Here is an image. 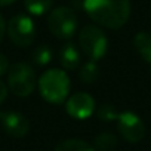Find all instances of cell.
Returning a JSON list of instances; mask_svg holds the SVG:
<instances>
[{"instance_id": "18", "label": "cell", "mask_w": 151, "mask_h": 151, "mask_svg": "<svg viewBox=\"0 0 151 151\" xmlns=\"http://www.w3.org/2000/svg\"><path fill=\"white\" fill-rule=\"evenodd\" d=\"M9 59L3 55V53H0V76H3L9 71Z\"/></svg>"}, {"instance_id": "21", "label": "cell", "mask_w": 151, "mask_h": 151, "mask_svg": "<svg viewBox=\"0 0 151 151\" xmlns=\"http://www.w3.org/2000/svg\"><path fill=\"white\" fill-rule=\"evenodd\" d=\"M15 2V0H0V6H9Z\"/></svg>"}, {"instance_id": "4", "label": "cell", "mask_w": 151, "mask_h": 151, "mask_svg": "<svg viewBox=\"0 0 151 151\" xmlns=\"http://www.w3.org/2000/svg\"><path fill=\"white\" fill-rule=\"evenodd\" d=\"M79 43L83 53L91 61H99L105 56L108 40L105 33L96 25H85L79 33Z\"/></svg>"}, {"instance_id": "7", "label": "cell", "mask_w": 151, "mask_h": 151, "mask_svg": "<svg viewBox=\"0 0 151 151\" xmlns=\"http://www.w3.org/2000/svg\"><path fill=\"white\" fill-rule=\"evenodd\" d=\"M117 129L123 139L127 142H139L145 136V124L142 119L133 111H123L119 113L117 117Z\"/></svg>"}, {"instance_id": "16", "label": "cell", "mask_w": 151, "mask_h": 151, "mask_svg": "<svg viewBox=\"0 0 151 151\" xmlns=\"http://www.w3.org/2000/svg\"><path fill=\"white\" fill-rule=\"evenodd\" d=\"M31 59L37 67H45L52 61V49L47 45H40V46L34 47V50L31 53Z\"/></svg>"}, {"instance_id": "14", "label": "cell", "mask_w": 151, "mask_h": 151, "mask_svg": "<svg viewBox=\"0 0 151 151\" xmlns=\"http://www.w3.org/2000/svg\"><path fill=\"white\" fill-rule=\"evenodd\" d=\"M25 9L34 17H42L52 9L53 0H24Z\"/></svg>"}, {"instance_id": "8", "label": "cell", "mask_w": 151, "mask_h": 151, "mask_svg": "<svg viewBox=\"0 0 151 151\" xmlns=\"http://www.w3.org/2000/svg\"><path fill=\"white\" fill-rule=\"evenodd\" d=\"M65 110L76 120H86L93 114L95 99L86 92H77L65 101Z\"/></svg>"}, {"instance_id": "15", "label": "cell", "mask_w": 151, "mask_h": 151, "mask_svg": "<svg viewBox=\"0 0 151 151\" xmlns=\"http://www.w3.org/2000/svg\"><path fill=\"white\" fill-rule=\"evenodd\" d=\"M117 147V139L113 133H99L93 141V148L98 151H113Z\"/></svg>"}, {"instance_id": "10", "label": "cell", "mask_w": 151, "mask_h": 151, "mask_svg": "<svg viewBox=\"0 0 151 151\" xmlns=\"http://www.w3.org/2000/svg\"><path fill=\"white\" fill-rule=\"evenodd\" d=\"M59 64L65 70H76L80 67V52L73 43H65L59 50Z\"/></svg>"}, {"instance_id": "3", "label": "cell", "mask_w": 151, "mask_h": 151, "mask_svg": "<svg viewBox=\"0 0 151 151\" xmlns=\"http://www.w3.org/2000/svg\"><path fill=\"white\" fill-rule=\"evenodd\" d=\"M8 88L17 96H30L36 88L34 68L27 62H17L11 65L8 71Z\"/></svg>"}, {"instance_id": "13", "label": "cell", "mask_w": 151, "mask_h": 151, "mask_svg": "<svg viewBox=\"0 0 151 151\" xmlns=\"http://www.w3.org/2000/svg\"><path fill=\"white\" fill-rule=\"evenodd\" d=\"M98 77H99V68H98L95 61H89V62L83 64L80 67V70H79V79L85 85L95 83Z\"/></svg>"}, {"instance_id": "11", "label": "cell", "mask_w": 151, "mask_h": 151, "mask_svg": "<svg viewBox=\"0 0 151 151\" xmlns=\"http://www.w3.org/2000/svg\"><path fill=\"white\" fill-rule=\"evenodd\" d=\"M133 46L139 56L151 65V34L147 31H139L133 37Z\"/></svg>"}, {"instance_id": "20", "label": "cell", "mask_w": 151, "mask_h": 151, "mask_svg": "<svg viewBox=\"0 0 151 151\" xmlns=\"http://www.w3.org/2000/svg\"><path fill=\"white\" fill-rule=\"evenodd\" d=\"M6 21H5V18H3V15L0 14V42L3 40V37H5V33H6Z\"/></svg>"}, {"instance_id": "12", "label": "cell", "mask_w": 151, "mask_h": 151, "mask_svg": "<svg viewBox=\"0 0 151 151\" xmlns=\"http://www.w3.org/2000/svg\"><path fill=\"white\" fill-rule=\"evenodd\" d=\"M55 151H95V148L92 147V144H89L85 139L71 138L61 141L55 147Z\"/></svg>"}, {"instance_id": "19", "label": "cell", "mask_w": 151, "mask_h": 151, "mask_svg": "<svg viewBox=\"0 0 151 151\" xmlns=\"http://www.w3.org/2000/svg\"><path fill=\"white\" fill-rule=\"evenodd\" d=\"M6 96H8V86L0 80V104L6 99Z\"/></svg>"}, {"instance_id": "2", "label": "cell", "mask_w": 151, "mask_h": 151, "mask_svg": "<svg viewBox=\"0 0 151 151\" xmlns=\"http://www.w3.org/2000/svg\"><path fill=\"white\" fill-rule=\"evenodd\" d=\"M39 91L45 101L50 104L65 102L70 92V79L65 71L50 68L39 79Z\"/></svg>"}, {"instance_id": "6", "label": "cell", "mask_w": 151, "mask_h": 151, "mask_svg": "<svg viewBox=\"0 0 151 151\" xmlns=\"http://www.w3.org/2000/svg\"><path fill=\"white\" fill-rule=\"evenodd\" d=\"M6 31L12 43L19 47H28L36 37V25L33 19L28 15H22V14L11 18Z\"/></svg>"}, {"instance_id": "5", "label": "cell", "mask_w": 151, "mask_h": 151, "mask_svg": "<svg viewBox=\"0 0 151 151\" xmlns=\"http://www.w3.org/2000/svg\"><path fill=\"white\" fill-rule=\"evenodd\" d=\"M77 25H79L77 15L73 9L67 6H59L53 9L47 18V27L50 33L61 40L71 39L74 33L77 31Z\"/></svg>"}, {"instance_id": "1", "label": "cell", "mask_w": 151, "mask_h": 151, "mask_svg": "<svg viewBox=\"0 0 151 151\" xmlns=\"http://www.w3.org/2000/svg\"><path fill=\"white\" fill-rule=\"evenodd\" d=\"M83 9L96 24L119 30L130 17V0H83Z\"/></svg>"}, {"instance_id": "9", "label": "cell", "mask_w": 151, "mask_h": 151, "mask_svg": "<svg viewBox=\"0 0 151 151\" xmlns=\"http://www.w3.org/2000/svg\"><path fill=\"white\" fill-rule=\"evenodd\" d=\"M0 124L5 132L14 138H24L30 130L28 119L18 111H2L0 113Z\"/></svg>"}, {"instance_id": "17", "label": "cell", "mask_w": 151, "mask_h": 151, "mask_svg": "<svg viewBox=\"0 0 151 151\" xmlns=\"http://www.w3.org/2000/svg\"><path fill=\"white\" fill-rule=\"evenodd\" d=\"M117 117H119V113L111 104H102L98 108V119L99 120L114 122V120H117Z\"/></svg>"}]
</instances>
